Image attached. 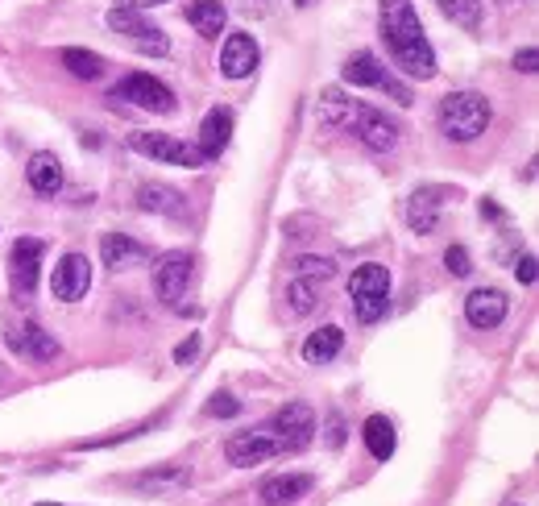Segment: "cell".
<instances>
[{
    "instance_id": "cell-40",
    "label": "cell",
    "mask_w": 539,
    "mask_h": 506,
    "mask_svg": "<svg viewBox=\"0 0 539 506\" xmlns=\"http://www.w3.org/2000/svg\"><path fill=\"white\" fill-rule=\"evenodd\" d=\"M295 5H299V9H307V5H311V0H295Z\"/></svg>"
},
{
    "instance_id": "cell-15",
    "label": "cell",
    "mask_w": 539,
    "mask_h": 506,
    "mask_svg": "<svg viewBox=\"0 0 539 506\" xmlns=\"http://www.w3.org/2000/svg\"><path fill=\"white\" fill-rule=\"evenodd\" d=\"M137 208L141 212H154V216H170V220H183L187 216L183 191L166 187V183H141L137 187Z\"/></svg>"
},
{
    "instance_id": "cell-3",
    "label": "cell",
    "mask_w": 539,
    "mask_h": 506,
    "mask_svg": "<svg viewBox=\"0 0 539 506\" xmlns=\"http://www.w3.org/2000/svg\"><path fill=\"white\" fill-rule=\"evenodd\" d=\"M349 299H353V312L361 324H378L390 307V270L378 262H365L361 270H353Z\"/></svg>"
},
{
    "instance_id": "cell-23",
    "label": "cell",
    "mask_w": 539,
    "mask_h": 506,
    "mask_svg": "<svg viewBox=\"0 0 539 506\" xmlns=\"http://www.w3.org/2000/svg\"><path fill=\"white\" fill-rule=\"evenodd\" d=\"M25 175H30V187L38 195H59L63 191V162L54 158L50 150H38L30 158V166H25Z\"/></svg>"
},
{
    "instance_id": "cell-37",
    "label": "cell",
    "mask_w": 539,
    "mask_h": 506,
    "mask_svg": "<svg viewBox=\"0 0 539 506\" xmlns=\"http://www.w3.org/2000/svg\"><path fill=\"white\" fill-rule=\"evenodd\" d=\"M515 274H519V283H535V258H531V253H523V258H519V266H515Z\"/></svg>"
},
{
    "instance_id": "cell-1",
    "label": "cell",
    "mask_w": 539,
    "mask_h": 506,
    "mask_svg": "<svg viewBox=\"0 0 539 506\" xmlns=\"http://www.w3.org/2000/svg\"><path fill=\"white\" fill-rule=\"evenodd\" d=\"M382 38L390 46V59L411 79L436 75V54H432V42L423 38V25L411 9V0H382Z\"/></svg>"
},
{
    "instance_id": "cell-38",
    "label": "cell",
    "mask_w": 539,
    "mask_h": 506,
    "mask_svg": "<svg viewBox=\"0 0 539 506\" xmlns=\"http://www.w3.org/2000/svg\"><path fill=\"white\" fill-rule=\"evenodd\" d=\"M158 5H166V0H121V9H137V13L158 9Z\"/></svg>"
},
{
    "instance_id": "cell-32",
    "label": "cell",
    "mask_w": 539,
    "mask_h": 506,
    "mask_svg": "<svg viewBox=\"0 0 539 506\" xmlns=\"http://www.w3.org/2000/svg\"><path fill=\"white\" fill-rule=\"evenodd\" d=\"M444 266H448V274H452V278H469V274H473V258H469V249H465V245H448Z\"/></svg>"
},
{
    "instance_id": "cell-29",
    "label": "cell",
    "mask_w": 539,
    "mask_h": 506,
    "mask_svg": "<svg viewBox=\"0 0 539 506\" xmlns=\"http://www.w3.org/2000/svg\"><path fill=\"white\" fill-rule=\"evenodd\" d=\"M191 473L187 469H158V473H146V477H133L137 490H162V486H187Z\"/></svg>"
},
{
    "instance_id": "cell-30",
    "label": "cell",
    "mask_w": 539,
    "mask_h": 506,
    "mask_svg": "<svg viewBox=\"0 0 539 506\" xmlns=\"http://www.w3.org/2000/svg\"><path fill=\"white\" fill-rule=\"evenodd\" d=\"M287 299H291L295 316H307L311 307H316V283H311V278H295V283L287 287Z\"/></svg>"
},
{
    "instance_id": "cell-28",
    "label": "cell",
    "mask_w": 539,
    "mask_h": 506,
    "mask_svg": "<svg viewBox=\"0 0 539 506\" xmlns=\"http://www.w3.org/2000/svg\"><path fill=\"white\" fill-rule=\"evenodd\" d=\"M63 67L75 75V79H100L104 75V59L92 50H79V46H67L63 50Z\"/></svg>"
},
{
    "instance_id": "cell-13",
    "label": "cell",
    "mask_w": 539,
    "mask_h": 506,
    "mask_svg": "<svg viewBox=\"0 0 539 506\" xmlns=\"http://www.w3.org/2000/svg\"><path fill=\"white\" fill-rule=\"evenodd\" d=\"M258 59H262V50H258V42H253V34H229L220 46V75L224 79H249L253 71H258Z\"/></svg>"
},
{
    "instance_id": "cell-31",
    "label": "cell",
    "mask_w": 539,
    "mask_h": 506,
    "mask_svg": "<svg viewBox=\"0 0 539 506\" xmlns=\"http://www.w3.org/2000/svg\"><path fill=\"white\" fill-rule=\"evenodd\" d=\"M336 274V266H332V258H299L295 262V278H311V283H328V278Z\"/></svg>"
},
{
    "instance_id": "cell-14",
    "label": "cell",
    "mask_w": 539,
    "mask_h": 506,
    "mask_svg": "<svg viewBox=\"0 0 539 506\" xmlns=\"http://www.w3.org/2000/svg\"><path fill=\"white\" fill-rule=\"evenodd\" d=\"M506 312H510V299L498 287H481V291H473L465 299V320L473 328H498L506 320Z\"/></svg>"
},
{
    "instance_id": "cell-25",
    "label": "cell",
    "mask_w": 539,
    "mask_h": 506,
    "mask_svg": "<svg viewBox=\"0 0 539 506\" xmlns=\"http://www.w3.org/2000/svg\"><path fill=\"white\" fill-rule=\"evenodd\" d=\"M187 21H191V30L200 34V38H220L229 13H224L220 0H191V5H187Z\"/></svg>"
},
{
    "instance_id": "cell-2",
    "label": "cell",
    "mask_w": 539,
    "mask_h": 506,
    "mask_svg": "<svg viewBox=\"0 0 539 506\" xmlns=\"http://www.w3.org/2000/svg\"><path fill=\"white\" fill-rule=\"evenodd\" d=\"M440 133L448 137V142H477L481 133L490 129V100L481 92H448L440 100Z\"/></svg>"
},
{
    "instance_id": "cell-35",
    "label": "cell",
    "mask_w": 539,
    "mask_h": 506,
    "mask_svg": "<svg viewBox=\"0 0 539 506\" xmlns=\"http://www.w3.org/2000/svg\"><path fill=\"white\" fill-rule=\"evenodd\" d=\"M535 63H539L535 46H523V50L515 54V71H523V75H535Z\"/></svg>"
},
{
    "instance_id": "cell-5",
    "label": "cell",
    "mask_w": 539,
    "mask_h": 506,
    "mask_svg": "<svg viewBox=\"0 0 539 506\" xmlns=\"http://www.w3.org/2000/svg\"><path fill=\"white\" fill-rule=\"evenodd\" d=\"M108 100H129V104H137V108H146V112H158V117H170L179 104H175V92L166 88V83H158L154 75H146V71H137V75H125L117 88H112V96Z\"/></svg>"
},
{
    "instance_id": "cell-27",
    "label": "cell",
    "mask_w": 539,
    "mask_h": 506,
    "mask_svg": "<svg viewBox=\"0 0 539 506\" xmlns=\"http://www.w3.org/2000/svg\"><path fill=\"white\" fill-rule=\"evenodd\" d=\"M436 9H440L452 25L469 30V34L481 30V0H436Z\"/></svg>"
},
{
    "instance_id": "cell-16",
    "label": "cell",
    "mask_w": 539,
    "mask_h": 506,
    "mask_svg": "<svg viewBox=\"0 0 539 506\" xmlns=\"http://www.w3.org/2000/svg\"><path fill=\"white\" fill-rule=\"evenodd\" d=\"M9 345H13V353H21V357H30V361H54L59 357V341L42 328V324H21L17 332H9Z\"/></svg>"
},
{
    "instance_id": "cell-17",
    "label": "cell",
    "mask_w": 539,
    "mask_h": 506,
    "mask_svg": "<svg viewBox=\"0 0 539 506\" xmlns=\"http://www.w3.org/2000/svg\"><path fill=\"white\" fill-rule=\"evenodd\" d=\"M100 258H104V266H112V270H133V266H146L150 249L141 245V241H133V237H125V233H104Z\"/></svg>"
},
{
    "instance_id": "cell-19",
    "label": "cell",
    "mask_w": 539,
    "mask_h": 506,
    "mask_svg": "<svg viewBox=\"0 0 539 506\" xmlns=\"http://www.w3.org/2000/svg\"><path fill=\"white\" fill-rule=\"evenodd\" d=\"M311 486H316L311 473H282V477H270V482L262 486V502L266 506H295L299 498L311 494Z\"/></svg>"
},
{
    "instance_id": "cell-39",
    "label": "cell",
    "mask_w": 539,
    "mask_h": 506,
    "mask_svg": "<svg viewBox=\"0 0 539 506\" xmlns=\"http://www.w3.org/2000/svg\"><path fill=\"white\" fill-rule=\"evenodd\" d=\"M34 506H63V502H34Z\"/></svg>"
},
{
    "instance_id": "cell-34",
    "label": "cell",
    "mask_w": 539,
    "mask_h": 506,
    "mask_svg": "<svg viewBox=\"0 0 539 506\" xmlns=\"http://www.w3.org/2000/svg\"><path fill=\"white\" fill-rule=\"evenodd\" d=\"M324 428H328V436H324V440H328V448H345V419H340V415L332 411V415L324 419Z\"/></svg>"
},
{
    "instance_id": "cell-26",
    "label": "cell",
    "mask_w": 539,
    "mask_h": 506,
    "mask_svg": "<svg viewBox=\"0 0 539 506\" xmlns=\"http://www.w3.org/2000/svg\"><path fill=\"white\" fill-rule=\"evenodd\" d=\"M365 448H370L374 461H390L394 457V444H399V436H394V424L386 415H370L365 419Z\"/></svg>"
},
{
    "instance_id": "cell-20",
    "label": "cell",
    "mask_w": 539,
    "mask_h": 506,
    "mask_svg": "<svg viewBox=\"0 0 539 506\" xmlns=\"http://www.w3.org/2000/svg\"><path fill=\"white\" fill-rule=\"evenodd\" d=\"M38 262H42V241L38 237H21L13 245V287L21 295H30L38 283Z\"/></svg>"
},
{
    "instance_id": "cell-9",
    "label": "cell",
    "mask_w": 539,
    "mask_h": 506,
    "mask_svg": "<svg viewBox=\"0 0 539 506\" xmlns=\"http://www.w3.org/2000/svg\"><path fill=\"white\" fill-rule=\"evenodd\" d=\"M187 283H191V258L183 249H170L158 258L154 266V291L166 307H183V295H187Z\"/></svg>"
},
{
    "instance_id": "cell-18",
    "label": "cell",
    "mask_w": 539,
    "mask_h": 506,
    "mask_svg": "<svg viewBox=\"0 0 539 506\" xmlns=\"http://www.w3.org/2000/svg\"><path fill=\"white\" fill-rule=\"evenodd\" d=\"M229 142H233V108H212L200 125V154L212 162L229 150Z\"/></svg>"
},
{
    "instance_id": "cell-36",
    "label": "cell",
    "mask_w": 539,
    "mask_h": 506,
    "mask_svg": "<svg viewBox=\"0 0 539 506\" xmlns=\"http://www.w3.org/2000/svg\"><path fill=\"white\" fill-rule=\"evenodd\" d=\"M195 353H200V336H187V341L175 349V361H179V365H187Z\"/></svg>"
},
{
    "instance_id": "cell-10",
    "label": "cell",
    "mask_w": 539,
    "mask_h": 506,
    "mask_svg": "<svg viewBox=\"0 0 539 506\" xmlns=\"http://www.w3.org/2000/svg\"><path fill=\"white\" fill-rule=\"evenodd\" d=\"M224 457H229V465H237V469H253V465H266L270 457H282V440L270 428L241 432L224 444Z\"/></svg>"
},
{
    "instance_id": "cell-21",
    "label": "cell",
    "mask_w": 539,
    "mask_h": 506,
    "mask_svg": "<svg viewBox=\"0 0 539 506\" xmlns=\"http://www.w3.org/2000/svg\"><path fill=\"white\" fill-rule=\"evenodd\" d=\"M340 75H345V83H353V88H386V79H390V71L374 59L370 50L349 54V63L340 67Z\"/></svg>"
},
{
    "instance_id": "cell-8",
    "label": "cell",
    "mask_w": 539,
    "mask_h": 506,
    "mask_svg": "<svg viewBox=\"0 0 539 506\" xmlns=\"http://www.w3.org/2000/svg\"><path fill=\"white\" fill-rule=\"evenodd\" d=\"M266 428L282 440V453H299V448H307L311 436H316V411L307 403H287Z\"/></svg>"
},
{
    "instance_id": "cell-4",
    "label": "cell",
    "mask_w": 539,
    "mask_h": 506,
    "mask_svg": "<svg viewBox=\"0 0 539 506\" xmlns=\"http://www.w3.org/2000/svg\"><path fill=\"white\" fill-rule=\"evenodd\" d=\"M129 150L137 154H146L154 162H166V166H187V171H195V166H204L208 158L200 154V146H187L179 142V137H170V133H129Z\"/></svg>"
},
{
    "instance_id": "cell-24",
    "label": "cell",
    "mask_w": 539,
    "mask_h": 506,
    "mask_svg": "<svg viewBox=\"0 0 539 506\" xmlns=\"http://www.w3.org/2000/svg\"><path fill=\"white\" fill-rule=\"evenodd\" d=\"M340 349H345V332H340L336 324H328V328L311 332L303 341V361L307 365H328V361L340 357Z\"/></svg>"
},
{
    "instance_id": "cell-7",
    "label": "cell",
    "mask_w": 539,
    "mask_h": 506,
    "mask_svg": "<svg viewBox=\"0 0 539 506\" xmlns=\"http://www.w3.org/2000/svg\"><path fill=\"white\" fill-rule=\"evenodd\" d=\"M448 200H452V191H448V187H436V183L415 187V191L407 195V204H403V220L411 224L419 237H428V233L440 229V212H444Z\"/></svg>"
},
{
    "instance_id": "cell-22",
    "label": "cell",
    "mask_w": 539,
    "mask_h": 506,
    "mask_svg": "<svg viewBox=\"0 0 539 506\" xmlns=\"http://www.w3.org/2000/svg\"><path fill=\"white\" fill-rule=\"evenodd\" d=\"M353 108L357 104L340 92V88H324L320 92V104H316V121H320L324 133H336V129H345L353 121Z\"/></svg>"
},
{
    "instance_id": "cell-6",
    "label": "cell",
    "mask_w": 539,
    "mask_h": 506,
    "mask_svg": "<svg viewBox=\"0 0 539 506\" xmlns=\"http://www.w3.org/2000/svg\"><path fill=\"white\" fill-rule=\"evenodd\" d=\"M108 30H112V34H125L129 46L141 50V54H166V50H170V38L158 30V25H150L137 9H121V5H117V9L108 13Z\"/></svg>"
},
{
    "instance_id": "cell-11",
    "label": "cell",
    "mask_w": 539,
    "mask_h": 506,
    "mask_svg": "<svg viewBox=\"0 0 539 506\" xmlns=\"http://www.w3.org/2000/svg\"><path fill=\"white\" fill-rule=\"evenodd\" d=\"M353 133L361 137V146L365 150H374V154H390L394 146H399V125L386 121V112L370 108V104H357L353 108Z\"/></svg>"
},
{
    "instance_id": "cell-12",
    "label": "cell",
    "mask_w": 539,
    "mask_h": 506,
    "mask_svg": "<svg viewBox=\"0 0 539 506\" xmlns=\"http://www.w3.org/2000/svg\"><path fill=\"white\" fill-rule=\"evenodd\" d=\"M92 287V262L83 253H63L59 266H54V278H50V291L54 299L63 303H79Z\"/></svg>"
},
{
    "instance_id": "cell-33",
    "label": "cell",
    "mask_w": 539,
    "mask_h": 506,
    "mask_svg": "<svg viewBox=\"0 0 539 506\" xmlns=\"http://www.w3.org/2000/svg\"><path fill=\"white\" fill-rule=\"evenodd\" d=\"M212 419H233V415H241V403L233 399V395H216L208 407H204Z\"/></svg>"
}]
</instances>
